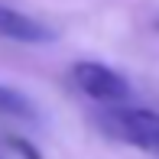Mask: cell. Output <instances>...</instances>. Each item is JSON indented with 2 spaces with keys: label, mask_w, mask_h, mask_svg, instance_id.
Instances as JSON below:
<instances>
[{
  "label": "cell",
  "mask_w": 159,
  "mask_h": 159,
  "mask_svg": "<svg viewBox=\"0 0 159 159\" xmlns=\"http://www.w3.org/2000/svg\"><path fill=\"white\" fill-rule=\"evenodd\" d=\"M10 149H13V153H20L23 159H42V153L33 146L30 140H23V136H10Z\"/></svg>",
  "instance_id": "obj_5"
},
{
  "label": "cell",
  "mask_w": 159,
  "mask_h": 159,
  "mask_svg": "<svg viewBox=\"0 0 159 159\" xmlns=\"http://www.w3.org/2000/svg\"><path fill=\"white\" fill-rule=\"evenodd\" d=\"M98 124L107 136L127 143L133 149H143L149 156H159V111L149 107H104L98 114Z\"/></svg>",
  "instance_id": "obj_1"
},
{
  "label": "cell",
  "mask_w": 159,
  "mask_h": 159,
  "mask_svg": "<svg viewBox=\"0 0 159 159\" xmlns=\"http://www.w3.org/2000/svg\"><path fill=\"white\" fill-rule=\"evenodd\" d=\"M71 81L78 84V91H81L84 98L98 101V104H107V107H120L133 94V91H130V81L117 68H111V65H104V62H91V59L71 65Z\"/></svg>",
  "instance_id": "obj_2"
},
{
  "label": "cell",
  "mask_w": 159,
  "mask_h": 159,
  "mask_svg": "<svg viewBox=\"0 0 159 159\" xmlns=\"http://www.w3.org/2000/svg\"><path fill=\"white\" fill-rule=\"evenodd\" d=\"M0 114L3 117H20V120H36V107L23 91L0 84Z\"/></svg>",
  "instance_id": "obj_4"
},
{
  "label": "cell",
  "mask_w": 159,
  "mask_h": 159,
  "mask_svg": "<svg viewBox=\"0 0 159 159\" xmlns=\"http://www.w3.org/2000/svg\"><path fill=\"white\" fill-rule=\"evenodd\" d=\"M0 39L26 42V46H42V42L55 39V30L46 26L42 20L30 16V13H23V10H13V7L0 3Z\"/></svg>",
  "instance_id": "obj_3"
},
{
  "label": "cell",
  "mask_w": 159,
  "mask_h": 159,
  "mask_svg": "<svg viewBox=\"0 0 159 159\" xmlns=\"http://www.w3.org/2000/svg\"><path fill=\"white\" fill-rule=\"evenodd\" d=\"M156 30H159V23H156Z\"/></svg>",
  "instance_id": "obj_6"
}]
</instances>
